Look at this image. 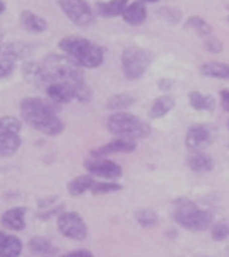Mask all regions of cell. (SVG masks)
<instances>
[{
	"instance_id": "1",
	"label": "cell",
	"mask_w": 229,
	"mask_h": 257,
	"mask_svg": "<svg viewBox=\"0 0 229 257\" xmlns=\"http://www.w3.org/2000/svg\"><path fill=\"white\" fill-rule=\"evenodd\" d=\"M47 78L51 82L70 85L75 93V100L81 103H88L92 99V89L87 84L84 69H81L74 60L69 56L59 54L45 55L40 62Z\"/></svg>"
},
{
	"instance_id": "2",
	"label": "cell",
	"mask_w": 229,
	"mask_h": 257,
	"mask_svg": "<svg viewBox=\"0 0 229 257\" xmlns=\"http://www.w3.org/2000/svg\"><path fill=\"white\" fill-rule=\"evenodd\" d=\"M58 105L40 97H26L20 103L22 119L32 127L45 134L58 136L63 133L65 123L58 116Z\"/></svg>"
},
{
	"instance_id": "3",
	"label": "cell",
	"mask_w": 229,
	"mask_h": 257,
	"mask_svg": "<svg viewBox=\"0 0 229 257\" xmlns=\"http://www.w3.org/2000/svg\"><path fill=\"white\" fill-rule=\"evenodd\" d=\"M58 47L81 69H98L105 62V48L81 36H66Z\"/></svg>"
},
{
	"instance_id": "4",
	"label": "cell",
	"mask_w": 229,
	"mask_h": 257,
	"mask_svg": "<svg viewBox=\"0 0 229 257\" xmlns=\"http://www.w3.org/2000/svg\"><path fill=\"white\" fill-rule=\"evenodd\" d=\"M172 219L188 231L202 232L213 226L214 213L209 209L199 208L191 198L179 197L173 201Z\"/></svg>"
},
{
	"instance_id": "5",
	"label": "cell",
	"mask_w": 229,
	"mask_h": 257,
	"mask_svg": "<svg viewBox=\"0 0 229 257\" xmlns=\"http://www.w3.org/2000/svg\"><path fill=\"white\" fill-rule=\"evenodd\" d=\"M106 127L117 139L133 140V141L147 139L151 134V126L148 122L124 111L110 115L106 122Z\"/></svg>"
},
{
	"instance_id": "6",
	"label": "cell",
	"mask_w": 229,
	"mask_h": 257,
	"mask_svg": "<svg viewBox=\"0 0 229 257\" xmlns=\"http://www.w3.org/2000/svg\"><path fill=\"white\" fill-rule=\"evenodd\" d=\"M152 63L151 52L140 47H128L121 54V70L129 81L140 79Z\"/></svg>"
},
{
	"instance_id": "7",
	"label": "cell",
	"mask_w": 229,
	"mask_h": 257,
	"mask_svg": "<svg viewBox=\"0 0 229 257\" xmlns=\"http://www.w3.org/2000/svg\"><path fill=\"white\" fill-rule=\"evenodd\" d=\"M62 13L71 24L79 28H88L94 24L95 14L87 0H56Z\"/></svg>"
},
{
	"instance_id": "8",
	"label": "cell",
	"mask_w": 229,
	"mask_h": 257,
	"mask_svg": "<svg viewBox=\"0 0 229 257\" xmlns=\"http://www.w3.org/2000/svg\"><path fill=\"white\" fill-rule=\"evenodd\" d=\"M58 230L63 237L73 239V241H84L88 235V227L84 219L81 218L80 213L73 212H62L56 220Z\"/></svg>"
},
{
	"instance_id": "9",
	"label": "cell",
	"mask_w": 229,
	"mask_h": 257,
	"mask_svg": "<svg viewBox=\"0 0 229 257\" xmlns=\"http://www.w3.org/2000/svg\"><path fill=\"white\" fill-rule=\"evenodd\" d=\"M84 167L87 173L92 177L107 179V181H117L122 177V167L113 160L106 158H94L85 160Z\"/></svg>"
},
{
	"instance_id": "10",
	"label": "cell",
	"mask_w": 229,
	"mask_h": 257,
	"mask_svg": "<svg viewBox=\"0 0 229 257\" xmlns=\"http://www.w3.org/2000/svg\"><path fill=\"white\" fill-rule=\"evenodd\" d=\"M213 141L211 128L207 124L196 123L189 126L185 134V147L189 152H198L207 148Z\"/></svg>"
},
{
	"instance_id": "11",
	"label": "cell",
	"mask_w": 229,
	"mask_h": 257,
	"mask_svg": "<svg viewBox=\"0 0 229 257\" xmlns=\"http://www.w3.org/2000/svg\"><path fill=\"white\" fill-rule=\"evenodd\" d=\"M22 71V77L25 79L26 82L32 86H35L37 89L45 90L47 86L50 85V81L45 75L44 70L41 67V64L35 60H26L22 63L21 67Z\"/></svg>"
},
{
	"instance_id": "12",
	"label": "cell",
	"mask_w": 229,
	"mask_h": 257,
	"mask_svg": "<svg viewBox=\"0 0 229 257\" xmlns=\"http://www.w3.org/2000/svg\"><path fill=\"white\" fill-rule=\"evenodd\" d=\"M137 148V144L133 140H125V139H114L110 143L102 145L99 148L92 149L91 156L92 158H106L109 155L114 154H128L133 152Z\"/></svg>"
},
{
	"instance_id": "13",
	"label": "cell",
	"mask_w": 229,
	"mask_h": 257,
	"mask_svg": "<svg viewBox=\"0 0 229 257\" xmlns=\"http://www.w3.org/2000/svg\"><path fill=\"white\" fill-rule=\"evenodd\" d=\"M25 207H14L7 209L3 215L0 222L3 224V227L9 228V230H14V231H22L26 227V215Z\"/></svg>"
},
{
	"instance_id": "14",
	"label": "cell",
	"mask_w": 229,
	"mask_h": 257,
	"mask_svg": "<svg viewBox=\"0 0 229 257\" xmlns=\"http://www.w3.org/2000/svg\"><path fill=\"white\" fill-rule=\"evenodd\" d=\"M45 93L50 97L51 101L56 104V105H59V104H67L75 99L74 89L70 85L60 84V82H51L47 86Z\"/></svg>"
},
{
	"instance_id": "15",
	"label": "cell",
	"mask_w": 229,
	"mask_h": 257,
	"mask_svg": "<svg viewBox=\"0 0 229 257\" xmlns=\"http://www.w3.org/2000/svg\"><path fill=\"white\" fill-rule=\"evenodd\" d=\"M185 163L188 168L194 173H210L214 168V160L209 154H206L203 151H198V152H189L187 156Z\"/></svg>"
},
{
	"instance_id": "16",
	"label": "cell",
	"mask_w": 229,
	"mask_h": 257,
	"mask_svg": "<svg viewBox=\"0 0 229 257\" xmlns=\"http://www.w3.org/2000/svg\"><path fill=\"white\" fill-rule=\"evenodd\" d=\"M122 20L130 26H140L143 25L147 20V9L145 5L140 0H135L125 7L122 13Z\"/></svg>"
},
{
	"instance_id": "17",
	"label": "cell",
	"mask_w": 229,
	"mask_h": 257,
	"mask_svg": "<svg viewBox=\"0 0 229 257\" xmlns=\"http://www.w3.org/2000/svg\"><path fill=\"white\" fill-rule=\"evenodd\" d=\"M30 54V47L21 41H13V43H0V60H22Z\"/></svg>"
},
{
	"instance_id": "18",
	"label": "cell",
	"mask_w": 229,
	"mask_h": 257,
	"mask_svg": "<svg viewBox=\"0 0 229 257\" xmlns=\"http://www.w3.org/2000/svg\"><path fill=\"white\" fill-rule=\"evenodd\" d=\"M176 107V100L172 94H162L152 101L148 109V116L151 119H161L169 114Z\"/></svg>"
},
{
	"instance_id": "19",
	"label": "cell",
	"mask_w": 229,
	"mask_h": 257,
	"mask_svg": "<svg viewBox=\"0 0 229 257\" xmlns=\"http://www.w3.org/2000/svg\"><path fill=\"white\" fill-rule=\"evenodd\" d=\"M21 26L29 33H43L48 28V22L32 11H22L20 15Z\"/></svg>"
},
{
	"instance_id": "20",
	"label": "cell",
	"mask_w": 229,
	"mask_h": 257,
	"mask_svg": "<svg viewBox=\"0 0 229 257\" xmlns=\"http://www.w3.org/2000/svg\"><path fill=\"white\" fill-rule=\"evenodd\" d=\"M129 5V0H109V2H96V13L105 18H114L122 15L125 7Z\"/></svg>"
},
{
	"instance_id": "21",
	"label": "cell",
	"mask_w": 229,
	"mask_h": 257,
	"mask_svg": "<svg viewBox=\"0 0 229 257\" xmlns=\"http://www.w3.org/2000/svg\"><path fill=\"white\" fill-rule=\"evenodd\" d=\"M199 73L203 77L214 79H229V63H222V62H207L203 63L199 67Z\"/></svg>"
},
{
	"instance_id": "22",
	"label": "cell",
	"mask_w": 229,
	"mask_h": 257,
	"mask_svg": "<svg viewBox=\"0 0 229 257\" xmlns=\"http://www.w3.org/2000/svg\"><path fill=\"white\" fill-rule=\"evenodd\" d=\"M189 105L196 111H214L217 101L211 94H203L198 90H192L188 94Z\"/></svg>"
},
{
	"instance_id": "23",
	"label": "cell",
	"mask_w": 229,
	"mask_h": 257,
	"mask_svg": "<svg viewBox=\"0 0 229 257\" xmlns=\"http://www.w3.org/2000/svg\"><path fill=\"white\" fill-rule=\"evenodd\" d=\"M28 247L32 253L43 257H52L58 252V249L54 246V243L45 237H33L28 242Z\"/></svg>"
},
{
	"instance_id": "24",
	"label": "cell",
	"mask_w": 229,
	"mask_h": 257,
	"mask_svg": "<svg viewBox=\"0 0 229 257\" xmlns=\"http://www.w3.org/2000/svg\"><path fill=\"white\" fill-rule=\"evenodd\" d=\"M95 182L96 181L90 174L88 175H79L67 183V192H69L70 196L79 197V196H83L87 190H91Z\"/></svg>"
},
{
	"instance_id": "25",
	"label": "cell",
	"mask_w": 229,
	"mask_h": 257,
	"mask_svg": "<svg viewBox=\"0 0 229 257\" xmlns=\"http://www.w3.org/2000/svg\"><path fill=\"white\" fill-rule=\"evenodd\" d=\"M22 140L20 134H0V159L10 158L20 149Z\"/></svg>"
},
{
	"instance_id": "26",
	"label": "cell",
	"mask_w": 229,
	"mask_h": 257,
	"mask_svg": "<svg viewBox=\"0 0 229 257\" xmlns=\"http://www.w3.org/2000/svg\"><path fill=\"white\" fill-rule=\"evenodd\" d=\"M136 99L135 96H132L129 93H118L113 94L107 101H106V108L115 111V112H120L124 109L129 108L135 104Z\"/></svg>"
},
{
	"instance_id": "27",
	"label": "cell",
	"mask_w": 229,
	"mask_h": 257,
	"mask_svg": "<svg viewBox=\"0 0 229 257\" xmlns=\"http://www.w3.org/2000/svg\"><path fill=\"white\" fill-rule=\"evenodd\" d=\"M22 253V242L15 235H6L0 243V257H20Z\"/></svg>"
},
{
	"instance_id": "28",
	"label": "cell",
	"mask_w": 229,
	"mask_h": 257,
	"mask_svg": "<svg viewBox=\"0 0 229 257\" xmlns=\"http://www.w3.org/2000/svg\"><path fill=\"white\" fill-rule=\"evenodd\" d=\"M184 28L187 30H191V32H194L200 37H210L211 36V26L206 22V21L202 18V17H198V15H192V17H189L188 20L185 21Z\"/></svg>"
},
{
	"instance_id": "29",
	"label": "cell",
	"mask_w": 229,
	"mask_h": 257,
	"mask_svg": "<svg viewBox=\"0 0 229 257\" xmlns=\"http://www.w3.org/2000/svg\"><path fill=\"white\" fill-rule=\"evenodd\" d=\"M135 219L137 224H140L141 227L151 228L158 226L160 223V216L158 213L149 209V208H140L135 212Z\"/></svg>"
},
{
	"instance_id": "30",
	"label": "cell",
	"mask_w": 229,
	"mask_h": 257,
	"mask_svg": "<svg viewBox=\"0 0 229 257\" xmlns=\"http://www.w3.org/2000/svg\"><path fill=\"white\" fill-rule=\"evenodd\" d=\"M210 235L215 242H221L229 238V218L221 219L218 222L213 223L210 227Z\"/></svg>"
},
{
	"instance_id": "31",
	"label": "cell",
	"mask_w": 229,
	"mask_h": 257,
	"mask_svg": "<svg viewBox=\"0 0 229 257\" xmlns=\"http://www.w3.org/2000/svg\"><path fill=\"white\" fill-rule=\"evenodd\" d=\"M157 15L160 17L161 20L169 22L172 25H176L179 24L181 18H183V13L176 9V7H169V6H164V7H160L157 10Z\"/></svg>"
},
{
	"instance_id": "32",
	"label": "cell",
	"mask_w": 229,
	"mask_h": 257,
	"mask_svg": "<svg viewBox=\"0 0 229 257\" xmlns=\"http://www.w3.org/2000/svg\"><path fill=\"white\" fill-rule=\"evenodd\" d=\"M21 127L20 119L9 115L0 118V134H20Z\"/></svg>"
},
{
	"instance_id": "33",
	"label": "cell",
	"mask_w": 229,
	"mask_h": 257,
	"mask_svg": "<svg viewBox=\"0 0 229 257\" xmlns=\"http://www.w3.org/2000/svg\"><path fill=\"white\" fill-rule=\"evenodd\" d=\"M122 186L115 181H105V182H95V185L91 189V192L94 196H99V194H109V193L120 192Z\"/></svg>"
},
{
	"instance_id": "34",
	"label": "cell",
	"mask_w": 229,
	"mask_h": 257,
	"mask_svg": "<svg viewBox=\"0 0 229 257\" xmlns=\"http://www.w3.org/2000/svg\"><path fill=\"white\" fill-rule=\"evenodd\" d=\"M204 47L209 51L210 54H221L224 51V44L221 43V40L215 39V37H207L204 41Z\"/></svg>"
},
{
	"instance_id": "35",
	"label": "cell",
	"mask_w": 229,
	"mask_h": 257,
	"mask_svg": "<svg viewBox=\"0 0 229 257\" xmlns=\"http://www.w3.org/2000/svg\"><path fill=\"white\" fill-rule=\"evenodd\" d=\"M62 212H65V207L63 205H56V207L48 208L45 211L39 212L37 213V218L40 219V220H50L52 216H59Z\"/></svg>"
},
{
	"instance_id": "36",
	"label": "cell",
	"mask_w": 229,
	"mask_h": 257,
	"mask_svg": "<svg viewBox=\"0 0 229 257\" xmlns=\"http://www.w3.org/2000/svg\"><path fill=\"white\" fill-rule=\"evenodd\" d=\"M15 70V62L10 59L0 60V78H7L10 77Z\"/></svg>"
},
{
	"instance_id": "37",
	"label": "cell",
	"mask_w": 229,
	"mask_h": 257,
	"mask_svg": "<svg viewBox=\"0 0 229 257\" xmlns=\"http://www.w3.org/2000/svg\"><path fill=\"white\" fill-rule=\"evenodd\" d=\"M157 85H158V89L166 94L168 92H170V90L175 88V81L170 78H161Z\"/></svg>"
},
{
	"instance_id": "38",
	"label": "cell",
	"mask_w": 229,
	"mask_h": 257,
	"mask_svg": "<svg viewBox=\"0 0 229 257\" xmlns=\"http://www.w3.org/2000/svg\"><path fill=\"white\" fill-rule=\"evenodd\" d=\"M58 196H48V197H43L37 201V207L40 209H48V208L54 207V204L56 203Z\"/></svg>"
},
{
	"instance_id": "39",
	"label": "cell",
	"mask_w": 229,
	"mask_h": 257,
	"mask_svg": "<svg viewBox=\"0 0 229 257\" xmlns=\"http://www.w3.org/2000/svg\"><path fill=\"white\" fill-rule=\"evenodd\" d=\"M219 107L225 112H229V89H222L219 92Z\"/></svg>"
},
{
	"instance_id": "40",
	"label": "cell",
	"mask_w": 229,
	"mask_h": 257,
	"mask_svg": "<svg viewBox=\"0 0 229 257\" xmlns=\"http://www.w3.org/2000/svg\"><path fill=\"white\" fill-rule=\"evenodd\" d=\"M60 257H94V254L90 250H87V249H77V250L66 253V254Z\"/></svg>"
},
{
	"instance_id": "41",
	"label": "cell",
	"mask_w": 229,
	"mask_h": 257,
	"mask_svg": "<svg viewBox=\"0 0 229 257\" xmlns=\"http://www.w3.org/2000/svg\"><path fill=\"white\" fill-rule=\"evenodd\" d=\"M6 11V3L3 2V0H0V15L3 14Z\"/></svg>"
},
{
	"instance_id": "42",
	"label": "cell",
	"mask_w": 229,
	"mask_h": 257,
	"mask_svg": "<svg viewBox=\"0 0 229 257\" xmlns=\"http://www.w3.org/2000/svg\"><path fill=\"white\" fill-rule=\"evenodd\" d=\"M140 2H143V3H158V0H140Z\"/></svg>"
},
{
	"instance_id": "43",
	"label": "cell",
	"mask_w": 229,
	"mask_h": 257,
	"mask_svg": "<svg viewBox=\"0 0 229 257\" xmlns=\"http://www.w3.org/2000/svg\"><path fill=\"white\" fill-rule=\"evenodd\" d=\"M6 238V234L3 231H0V243L3 242V239Z\"/></svg>"
},
{
	"instance_id": "44",
	"label": "cell",
	"mask_w": 229,
	"mask_h": 257,
	"mask_svg": "<svg viewBox=\"0 0 229 257\" xmlns=\"http://www.w3.org/2000/svg\"><path fill=\"white\" fill-rule=\"evenodd\" d=\"M3 39H5V35H3V33H2V32H0V43H2V41H3Z\"/></svg>"
},
{
	"instance_id": "45",
	"label": "cell",
	"mask_w": 229,
	"mask_h": 257,
	"mask_svg": "<svg viewBox=\"0 0 229 257\" xmlns=\"http://www.w3.org/2000/svg\"><path fill=\"white\" fill-rule=\"evenodd\" d=\"M228 128H229V119H228Z\"/></svg>"
},
{
	"instance_id": "46",
	"label": "cell",
	"mask_w": 229,
	"mask_h": 257,
	"mask_svg": "<svg viewBox=\"0 0 229 257\" xmlns=\"http://www.w3.org/2000/svg\"><path fill=\"white\" fill-rule=\"evenodd\" d=\"M228 21H229V15H228Z\"/></svg>"
}]
</instances>
